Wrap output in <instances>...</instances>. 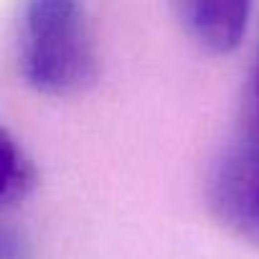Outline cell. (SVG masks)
I'll return each instance as SVG.
<instances>
[{
	"label": "cell",
	"mask_w": 259,
	"mask_h": 259,
	"mask_svg": "<svg viewBox=\"0 0 259 259\" xmlns=\"http://www.w3.org/2000/svg\"><path fill=\"white\" fill-rule=\"evenodd\" d=\"M176 13L193 44L208 54L234 51L249 26L254 0H173Z\"/></svg>",
	"instance_id": "3957f363"
},
{
	"label": "cell",
	"mask_w": 259,
	"mask_h": 259,
	"mask_svg": "<svg viewBox=\"0 0 259 259\" xmlns=\"http://www.w3.org/2000/svg\"><path fill=\"white\" fill-rule=\"evenodd\" d=\"M206 198L213 219L231 236L259 246V135L244 133L216 158Z\"/></svg>",
	"instance_id": "7a4b0ae2"
},
{
	"label": "cell",
	"mask_w": 259,
	"mask_h": 259,
	"mask_svg": "<svg viewBox=\"0 0 259 259\" xmlns=\"http://www.w3.org/2000/svg\"><path fill=\"white\" fill-rule=\"evenodd\" d=\"M18 66L31 89L69 97L97 76L84 0H21Z\"/></svg>",
	"instance_id": "6da1fadb"
},
{
	"label": "cell",
	"mask_w": 259,
	"mask_h": 259,
	"mask_svg": "<svg viewBox=\"0 0 259 259\" xmlns=\"http://www.w3.org/2000/svg\"><path fill=\"white\" fill-rule=\"evenodd\" d=\"M36 186V165L21 143L0 124V211L23 201Z\"/></svg>",
	"instance_id": "277c9868"
},
{
	"label": "cell",
	"mask_w": 259,
	"mask_h": 259,
	"mask_svg": "<svg viewBox=\"0 0 259 259\" xmlns=\"http://www.w3.org/2000/svg\"><path fill=\"white\" fill-rule=\"evenodd\" d=\"M246 133L259 135V54L251 74V87H249V109H246Z\"/></svg>",
	"instance_id": "8992f818"
},
{
	"label": "cell",
	"mask_w": 259,
	"mask_h": 259,
	"mask_svg": "<svg viewBox=\"0 0 259 259\" xmlns=\"http://www.w3.org/2000/svg\"><path fill=\"white\" fill-rule=\"evenodd\" d=\"M0 259H33V249L26 234L3 221H0Z\"/></svg>",
	"instance_id": "5b68a950"
}]
</instances>
